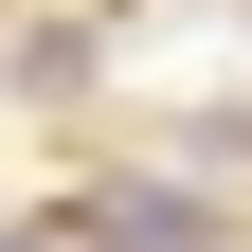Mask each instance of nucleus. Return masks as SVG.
<instances>
[{"mask_svg": "<svg viewBox=\"0 0 252 252\" xmlns=\"http://www.w3.org/2000/svg\"><path fill=\"white\" fill-rule=\"evenodd\" d=\"M90 234H126V252H180V234H198V216H180L162 180H108V216H90Z\"/></svg>", "mask_w": 252, "mask_h": 252, "instance_id": "nucleus-1", "label": "nucleus"}]
</instances>
